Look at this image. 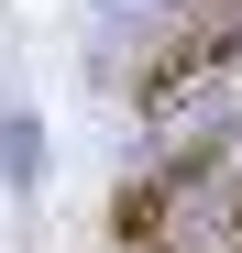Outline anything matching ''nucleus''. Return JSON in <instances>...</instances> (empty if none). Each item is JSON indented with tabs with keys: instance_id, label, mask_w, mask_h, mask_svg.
I'll return each mask as SVG.
<instances>
[{
	"instance_id": "nucleus-3",
	"label": "nucleus",
	"mask_w": 242,
	"mask_h": 253,
	"mask_svg": "<svg viewBox=\"0 0 242 253\" xmlns=\"http://www.w3.org/2000/svg\"><path fill=\"white\" fill-rule=\"evenodd\" d=\"M220 253H242V198H231V220H220Z\"/></svg>"
},
{
	"instance_id": "nucleus-1",
	"label": "nucleus",
	"mask_w": 242,
	"mask_h": 253,
	"mask_svg": "<svg viewBox=\"0 0 242 253\" xmlns=\"http://www.w3.org/2000/svg\"><path fill=\"white\" fill-rule=\"evenodd\" d=\"M231 66H242V11H187V0H176L165 33L132 55V110L143 121H176L187 99H209Z\"/></svg>"
},
{
	"instance_id": "nucleus-4",
	"label": "nucleus",
	"mask_w": 242,
	"mask_h": 253,
	"mask_svg": "<svg viewBox=\"0 0 242 253\" xmlns=\"http://www.w3.org/2000/svg\"><path fill=\"white\" fill-rule=\"evenodd\" d=\"M187 11H242V0H187Z\"/></svg>"
},
{
	"instance_id": "nucleus-2",
	"label": "nucleus",
	"mask_w": 242,
	"mask_h": 253,
	"mask_svg": "<svg viewBox=\"0 0 242 253\" xmlns=\"http://www.w3.org/2000/svg\"><path fill=\"white\" fill-rule=\"evenodd\" d=\"M176 209H187V187L165 176V165L132 176V187L110 198V253H165V242H176Z\"/></svg>"
}]
</instances>
